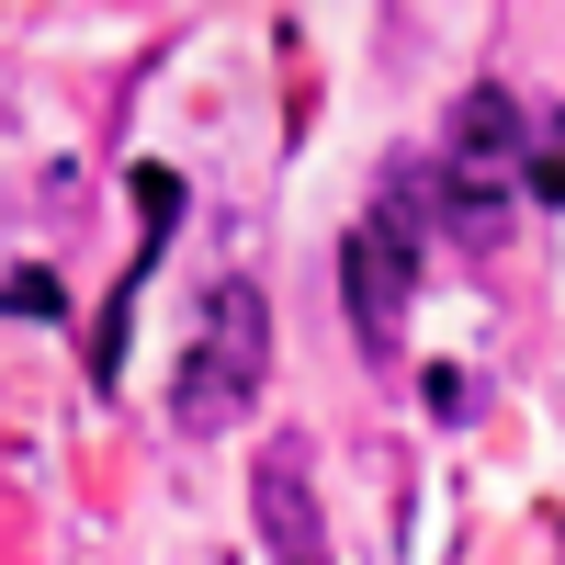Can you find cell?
<instances>
[{
  "mask_svg": "<svg viewBox=\"0 0 565 565\" xmlns=\"http://www.w3.org/2000/svg\"><path fill=\"white\" fill-rule=\"evenodd\" d=\"M430 204L452 238H498L509 204H521V103L498 79H476L441 125V159H430Z\"/></svg>",
  "mask_w": 565,
  "mask_h": 565,
  "instance_id": "7a4b0ae2",
  "label": "cell"
},
{
  "mask_svg": "<svg viewBox=\"0 0 565 565\" xmlns=\"http://www.w3.org/2000/svg\"><path fill=\"white\" fill-rule=\"evenodd\" d=\"M249 509H260L271 565H328V532H317V452H306V430H271V441H260V463H249Z\"/></svg>",
  "mask_w": 565,
  "mask_h": 565,
  "instance_id": "277c9868",
  "label": "cell"
},
{
  "mask_svg": "<svg viewBox=\"0 0 565 565\" xmlns=\"http://www.w3.org/2000/svg\"><path fill=\"white\" fill-rule=\"evenodd\" d=\"M532 193L565 204V114H543V159H532Z\"/></svg>",
  "mask_w": 565,
  "mask_h": 565,
  "instance_id": "5b68a950",
  "label": "cell"
},
{
  "mask_svg": "<svg viewBox=\"0 0 565 565\" xmlns=\"http://www.w3.org/2000/svg\"><path fill=\"white\" fill-rule=\"evenodd\" d=\"M260 373H271V295L249 271H226L204 295V317H193L181 373H170V418L181 430H238L249 396H260Z\"/></svg>",
  "mask_w": 565,
  "mask_h": 565,
  "instance_id": "6da1fadb",
  "label": "cell"
},
{
  "mask_svg": "<svg viewBox=\"0 0 565 565\" xmlns=\"http://www.w3.org/2000/svg\"><path fill=\"white\" fill-rule=\"evenodd\" d=\"M407 193H385L362 226H351V249H340V282H351V328H362V351L385 362L407 340V282H418V249H407Z\"/></svg>",
  "mask_w": 565,
  "mask_h": 565,
  "instance_id": "3957f363",
  "label": "cell"
}]
</instances>
